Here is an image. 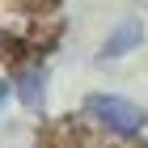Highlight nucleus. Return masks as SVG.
I'll list each match as a JSON object with an SVG mask.
<instances>
[{"label":"nucleus","mask_w":148,"mask_h":148,"mask_svg":"<svg viewBox=\"0 0 148 148\" xmlns=\"http://www.w3.org/2000/svg\"><path fill=\"white\" fill-rule=\"evenodd\" d=\"M85 110H89V119L102 131H114V136H136L140 127L148 123L144 106L127 102V97H114V93H89L85 97Z\"/></svg>","instance_id":"f257e3e1"},{"label":"nucleus","mask_w":148,"mask_h":148,"mask_svg":"<svg viewBox=\"0 0 148 148\" xmlns=\"http://www.w3.org/2000/svg\"><path fill=\"white\" fill-rule=\"evenodd\" d=\"M140 38H144V25H140L136 17L119 21V25L110 30V38L102 42V59H119V55H127V51H136Z\"/></svg>","instance_id":"f03ea898"},{"label":"nucleus","mask_w":148,"mask_h":148,"mask_svg":"<svg viewBox=\"0 0 148 148\" xmlns=\"http://www.w3.org/2000/svg\"><path fill=\"white\" fill-rule=\"evenodd\" d=\"M4 93H9V85H4V80H0V102H4Z\"/></svg>","instance_id":"20e7f679"},{"label":"nucleus","mask_w":148,"mask_h":148,"mask_svg":"<svg viewBox=\"0 0 148 148\" xmlns=\"http://www.w3.org/2000/svg\"><path fill=\"white\" fill-rule=\"evenodd\" d=\"M42 85H47L42 68H21L17 72V97H21L30 110H42Z\"/></svg>","instance_id":"7ed1b4c3"}]
</instances>
